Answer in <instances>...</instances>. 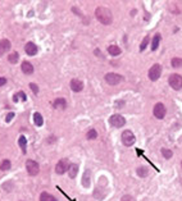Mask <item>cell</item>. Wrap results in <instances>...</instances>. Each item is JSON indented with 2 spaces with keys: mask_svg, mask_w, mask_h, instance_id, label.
<instances>
[{
  "mask_svg": "<svg viewBox=\"0 0 182 201\" xmlns=\"http://www.w3.org/2000/svg\"><path fill=\"white\" fill-rule=\"evenodd\" d=\"M95 17L100 23H103L105 26H108L113 22V14H112V12L105 7H97L95 10Z\"/></svg>",
  "mask_w": 182,
  "mask_h": 201,
  "instance_id": "obj_1",
  "label": "cell"
},
{
  "mask_svg": "<svg viewBox=\"0 0 182 201\" xmlns=\"http://www.w3.org/2000/svg\"><path fill=\"white\" fill-rule=\"evenodd\" d=\"M168 83H169V86L176 91L181 90L182 88V76L178 73L171 74L169 78H168Z\"/></svg>",
  "mask_w": 182,
  "mask_h": 201,
  "instance_id": "obj_2",
  "label": "cell"
},
{
  "mask_svg": "<svg viewBox=\"0 0 182 201\" xmlns=\"http://www.w3.org/2000/svg\"><path fill=\"white\" fill-rule=\"evenodd\" d=\"M105 81H107V83L108 85H112V86H116V85H118V83H121L122 81H123V77L121 76V74H118V73H107L105 74Z\"/></svg>",
  "mask_w": 182,
  "mask_h": 201,
  "instance_id": "obj_3",
  "label": "cell"
},
{
  "mask_svg": "<svg viewBox=\"0 0 182 201\" xmlns=\"http://www.w3.org/2000/svg\"><path fill=\"white\" fill-rule=\"evenodd\" d=\"M109 123H110L112 127H114V128H122L126 124V119L119 114H114V115H112L109 118Z\"/></svg>",
  "mask_w": 182,
  "mask_h": 201,
  "instance_id": "obj_4",
  "label": "cell"
},
{
  "mask_svg": "<svg viewBox=\"0 0 182 201\" xmlns=\"http://www.w3.org/2000/svg\"><path fill=\"white\" fill-rule=\"evenodd\" d=\"M122 143L124 145V146H132L133 143H135V141H136V137H135V135L131 132V131H128V129H126L123 133H122Z\"/></svg>",
  "mask_w": 182,
  "mask_h": 201,
  "instance_id": "obj_5",
  "label": "cell"
},
{
  "mask_svg": "<svg viewBox=\"0 0 182 201\" xmlns=\"http://www.w3.org/2000/svg\"><path fill=\"white\" fill-rule=\"evenodd\" d=\"M160 74H162V67H160V64H154L151 68L149 69V78L151 79L153 82L158 81Z\"/></svg>",
  "mask_w": 182,
  "mask_h": 201,
  "instance_id": "obj_6",
  "label": "cell"
},
{
  "mask_svg": "<svg viewBox=\"0 0 182 201\" xmlns=\"http://www.w3.org/2000/svg\"><path fill=\"white\" fill-rule=\"evenodd\" d=\"M26 168H27V172H29L30 176H36V174L39 173V164L35 162V160H27L26 163Z\"/></svg>",
  "mask_w": 182,
  "mask_h": 201,
  "instance_id": "obj_7",
  "label": "cell"
},
{
  "mask_svg": "<svg viewBox=\"0 0 182 201\" xmlns=\"http://www.w3.org/2000/svg\"><path fill=\"white\" fill-rule=\"evenodd\" d=\"M165 113H167L165 106H164L162 103L155 104V106H154V115H155V118H158V119H163V118L165 117Z\"/></svg>",
  "mask_w": 182,
  "mask_h": 201,
  "instance_id": "obj_8",
  "label": "cell"
},
{
  "mask_svg": "<svg viewBox=\"0 0 182 201\" xmlns=\"http://www.w3.org/2000/svg\"><path fill=\"white\" fill-rule=\"evenodd\" d=\"M69 168V162L68 159H62L59 160V163L57 164V167H55V172H57L58 174H64Z\"/></svg>",
  "mask_w": 182,
  "mask_h": 201,
  "instance_id": "obj_9",
  "label": "cell"
},
{
  "mask_svg": "<svg viewBox=\"0 0 182 201\" xmlns=\"http://www.w3.org/2000/svg\"><path fill=\"white\" fill-rule=\"evenodd\" d=\"M24 51H26V54L27 55H30V57H34L37 54V51H39V48L34 44V43H27L26 46H24Z\"/></svg>",
  "mask_w": 182,
  "mask_h": 201,
  "instance_id": "obj_10",
  "label": "cell"
},
{
  "mask_svg": "<svg viewBox=\"0 0 182 201\" xmlns=\"http://www.w3.org/2000/svg\"><path fill=\"white\" fill-rule=\"evenodd\" d=\"M69 86H71L72 91H75V92H80V91L83 90V83H82V81H80V79H77V78L71 79V83H69Z\"/></svg>",
  "mask_w": 182,
  "mask_h": 201,
  "instance_id": "obj_11",
  "label": "cell"
},
{
  "mask_svg": "<svg viewBox=\"0 0 182 201\" xmlns=\"http://www.w3.org/2000/svg\"><path fill=\"white\" fill-rule=\"evenodd\" d=\"M10 46H12V44H10L9 40H7V38L2 40V41H0V57H3L5 53H8Z\"/></svg>",
  "mask_w": 182,
  "mask_h": 201,
  "instance_id": "obj_12",
  "label": "cell"
},
{
  "mask_svg": "<svg viewBox=\"0 0 182 201\" xmlns=\"http://www.w3.org/2000/svg\"><path fill=\"white\" fill-rule=\"evenodd\" d=\"M53 106H54V109L64 110V109L67 108V101H65V99H63V98H58V99H55V101L53 103Z\"/></svg>",
  "mask_w": 182,
  "mask_h": 201,
  "instance_id": "obj_13",
  "label": "cell"
},
{
  "mask_svg": "<svg viewBox=\"0 0 182 201\" xmlns=\"http://www.w3.org/2000/svg\"><path fill=\"white\" fill-rule=\"evenodd\" d=\"M21 69L24 74H32L34 73V65L30 63V62H23L22 65H21Z\"/></svg>",
  "mask_w": 182,
  "mask_h": 201,
  "instance_id": "obj_14",
  "label": "cell"
},
{
  "mask_svg": "<svg viewBox=\"0 0 182 201\" xmlns=\"http://www.w3.org/2000/svg\"><path fill=\"white\" fill-rule=\"evenodd\" d=\"M77 174H78V165L77 164H69V168H68L69 178H76Z\"/></svg>",
  "mask_w": 182,
  "mask_h": 201,
  "instance_id": "obj_15",
  "label": "cell"
},
{
  "mask_svg": "<svg viewBox=\"0 0 182 201\" xmlns=\"http://www.w3.org/2000/svg\"><path fill=\"white\" fill-rule=\"evenodd\" d=\"M160 38H162L160 33H155V35H154L153 41H151V51H155V50L158 49L159 43H160Z\"/></svg>",
  "mask_w": 182,
  "mask_h": 201,
  "instance_id": "obj_16",
  "label": "cell"
},
{
  "mask_svg": "<svg viewBox=\"0 0 182 201\" xmlns=\"http://www.w3.org/2000/svg\"><path fill=\"white\" fill-rule=\"evenodd\" d=\"M90 181H91V172L87 169L86 172H85V174H83V177H82V184H83V187H90Z\"/></svg>",
  "mask_w": 182,
  "mask_h": 201,
  "instance_id": "obj_17",
  "label": "cell"
},
{
  "mask_svg": "<svg viewBox=\"0 0 182 201\" xmlns=\"http://www.w3.org/2000/svg\"><path fill=\"white\" fill-rule=\"evenodd\" d=\"M108 53H109L112 57H117V55H119L121 53H122V50H121V48H118L117 45H110V46L108 48Z\"/></svg>",
  "mask_w": 182,
  "mask_h": 201,
  "instance_id": "obj_18",
  "label": "cell"
},
{
  "mask_svg": "<svg viewBox=\"0 0 182 201\" xmlns=\"http://www.w3.org/2000/svg\"><path fill=\"white\" fill-rule=\"evenodd\" d=\"M34 122H35V124L37 126V127H41L44 124V119H43V115H41L39 112H36L35 114H34Z\"/></svg>",
  "mask_w": 182,
  "mask_h": 201,
  "instance_id": "obj_19",
  "label": "cell"
},
{
  "mask_svg": "<svg viewBox=\"0 0 182 201\" xmlns=\"http://www.w3.org/2000/svg\"><path fill=\"white\" fill-rule=\"evenodd\" d=\"M18 145L21 146L23 154H26V151H27V150H26V149H27V140H26L24 136H21V137L18 138Z\"/></svg>",
  "mask_w": 182,
  "mask_h": 201,
  "instance_id": "obj_20",
  "label": "cell"
},
{
  "mask_svg": "<svg viewBox=\"0 0 182 201\" xmlns=\"http://www.w3.org/2000/svg\"><path fill=\"white\" fill-rule=\"evenodd\" d=\"M12 167V163H10V160L8 159H4L2 163H0V170H9Z\"/></svg>",
  "mask_w": 182,
  "mask_h": 201,
  "instance_id": "obj_21",
  "label": "cell"
},
{
  "mask_svg": "<svg viewBox=\"0 0 182 201\" xmlns=\"http://www.w3.org/2000/svg\"><path fill=\"white\" fill-rule=\"evenodd\" d=\"M18 59H19V54L16 53V51L12 53V54H9V57H8V62L12 63V64H16L18 62Z\"/></svg>",
  "mask_w": 182,
  "mask_h": 201,
  "instance_id": "obj_22",
  "label": "cell"
},
{
  "mask_svg": "<svg viewBox=\"0 0 182 201\" xmlns=\"http://www.w3.org/2000/svg\"><path fill=\"white\" fill-rule=\"evenodd\" d=\"M18 98H21V100H22V101H26V100H27V96H26V93H24L23 91H19L18 93H16V95L13 96V101L17 103V101L19 100Z\"/></svg>",
  "mask_w": 182,
  "mask_h": 201,
  "instance_id": "obj_23",
  "label": "cell"
},
{
  "mask_svg": "<svg viewBox=\"0 0 182 201\" xmlns=\"http://www.w3.org/2000/svg\"><path fill=\"white\" fill-rule=\"evenodd\" d=\"M148 173H149V170H148L146 167H140V168H137V174H138L140 177H146Z\"/></svg>",
  "mask_w": 182,
  "mask_h": 201,
  "instance_id": "obj_24",
  "label": "cell"
},
{
  "mask_svg": "<svg viewBox=\"0 0 182 201\" xmlns=\"http://www.w3.org/2000/svg\"><path fill=\"white\" fill-rule=\"evenodd\" d=\"M171 64H172L173 68H179V67H182V59L181 58H173Z\"/></svg>",
  "mask_w": 182,
  "mask_h": 201,
  "instance_id": "obj_25",
  "label": "cell"
},
{
  "mask_svg": "<svg viewBox=\"0 0 182 201\" xmlns=\"http://www.w3.org/2000/svg\"><path fill=\"white\" fill-rule=\"evenodd\" d=\"M86 137H87V140H95V138L97 137V132H96L95 129H90V131L87 132Z\"/></svg>",
  "mask_w": 182,
  "mask_h": 201,
  "instance_id": "obj_26",
  "label": "cell"
},
{
  "mask_svg": "<svg viewBox=\"0 0 182 201\" xmlns=\"http://www.w3.org/2000/svg\"><path fill=\"white\" fill-rule=\"evenodd\" d=\"M162 154H163V156H164L165 159H171L172 155H173L172 150H169V149H162Z\"/></svg>",
  "mask_w": 182,
  "mask_h": 201,
  "instance_id": "obj_27",
  "label": "cell"
},
{
  "mask_svg": "<svg viewBox=\"0 0 182 201\" xmlns=\"http://www.w3.org/2000/svg\"><path fill=\"white\" fill-rule=\"evenodd\" d=\"M51 196L53 195H49L48 192H43V193L40 195V201H50Z\"/></svg>",
  "mask_w": 182,
  "mask_h": 201,
  "instance_id": "obj_28",
  "label": "cell"
},
{
  "mask_svg": "<svg viewBox=\"0 0 182 201\" xmlns=\"http://www.w3.org/2000/svg\"><path fill=\"white\" fill-rule=\"evenodd\" d=\"M148 43H149V37H145V38H144V41L141 43V45H140V51H144V50L146 49Z\"/></svg>",
  "mask_w": 182,
  "mask_h": 201,
  "instance_id": "obj_29",
  "label": "cell"
},
{
  "mask_svg": "<svg viewBox=\"0 0 182 201\" xmlns=\"http://www.w3.org/2000/svg\"><path fill=\"white\" fill-rule=\"evenodd\" d=\"M30 88L32 90V92L35 93V95H37V93H39V87H37L36 83H30Z\"/></svg>",
  "mask_w": 182,
  "mask_h": 201,
  "instance_id": "obj_30",
  "label": "cell"
},
{
  "mask_svg": "<svg viewBox=\"0 0 182 201\" xmlns=\"http://www.w3.org/2000/svg\"><path fill=\"white\" fill-rule=\"evenodd\" d=\"M121 201H136V200H135L131 195H124V196H122Z\"/></svg>",
  "mask_w": 182,
  "mask_h": 201,
  "instance_id": "obj_31",
  "label": "cell"
},
{
  "mask_svg": "<svg viewBox=\"0 0 182 201\" xmlns=\"http://www.w3.org/2000/svg\"><path fill=\"white\" fill-rule=\"evenodd\" d=\"M5 83H7V78L5 77H0V87L4 86Z\"/></svg>",
  "mask_w": 182,
  "mask_h": 201,
  "instance_id": "obj_32",
  "label": "cell"
},
{
  "mask_svg": "<svg viewBox=\"0 0 182 201\" xmlns=\"http://www.w3.org/2000/svg\"><path fill=\"white\" fill-rule=\"evenodd\" d=\"M13 117H14V113H9V114L7 115V119H5V120H7V122H10Z\"/></svg>",
  "mask_w": 182,
  "mask_h": 201,
  "instance_id": "obj_33",
  "label": "cell"
},
{
  "mask_svg": "<svg viewBox=\"0 0 182 201\" xmlns=\"http://www.w3.org/2000/svg\"><path fill=\"white\" fill-rule=\"evenodd\" d=\"M95 55H99L100 58H104V57H103V54L100 53V50H99V49H96V50H95Z\"/></svg>",
  "mask_w": 182,
  "mask_h": 201,
  "instance_id": "obj_34",
  "label": "cell"
},
{
  "mask_svg": "<svg viewBox=\"0 0 182 201\" xmlns=\"http://www.w3.org/2000/svg\"><path fill=\"white\" fill-rule=\"evenodd\" d=\"M50 201H58V200H57V198H55L54 196H51V198H50Z\"/></svg>",
  "mask_w": 182,
  "mask_h": 201,
  "instance_id": "obj_35",
  "label": "cell"
},
{
  "mask_svg": "<svg viewBox=\"0 0 182 201\" xmlns=\"http://www.w3.org/2000/svg\"><path fill=\"white\" fill-rule=\"evenodd\" d=\"M181 167H182V162H181Z\"/></svg>",
  "mask_w": 182,
  "mask_h": 201,
  "instance_id": "obj_36",
  "label": "cell"
}]
</instances>
